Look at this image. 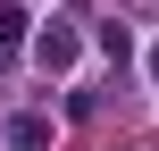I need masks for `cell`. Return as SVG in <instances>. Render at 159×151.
Here are the masks:
<instances>
[{"mask_svg": "<svg viewBox=\"0 0 159 151\" xmlns=\"http://www.w3.org/2000/svg\"><path fill=\"white\" fill-rule=\"evenodd\" d=\"M34 59H42V67H50V76H67V67H75V59H84V42H75V25H50V34H42V42H34Z\"/></svg>", "mask_w": 159, "mask_h": 151, "instance_id": "cell-1", "label": "cell"}, {"mask_svg": "<svg viewBox=\"0 0 159 151\" xmlns=\"http://www.w3.org/2000/svg\"><path fill=\"white\" fill-rule=\"evenodd\" d=\"M17 42H25V8H17V0H0V59H8Z\"/></svg>", "mask_w": 159, "mask_h": 151, "instance_id": "cell-2", "label": "cell"}, {"mask_svg": "<svg viewBox=\"0 0 159 151\" xmlns=\"http://www.w3.org/2000/svg\"><path fill=\"white\" fill-rule=\"evenodd\" d=\"M8 134H17V151H50V118H17Z\"/></svg>", "mask_w": 159, "mask_h": 151, "instance_id": "cell-3", "label": "cell"}, {"mask_svg": "<svg viewBox=\"0 0 159 151\" xmlns=\"http://www.w3.org/2000/svg\"><path fill=\"white\" fill-rule=\"evenodd\" d=\"M151 84H159V50H151Z\"/></svg>", "mask_w": 159, "mask_h": 151, "instance_id": "cell-4", "label": "cell"}]
</instances>
